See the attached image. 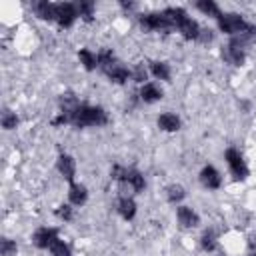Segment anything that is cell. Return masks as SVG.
<instances>
[{"mask_svg": "<svg viewBox=\"0 0 256 256\" xmlns=\"http://www.w3.org/2000/svg\"><path fill=\"white\" fill-rule=\"evenodd\" d=\"M78 18V10L76 4L72 2H56L54 6V20L62 26V28H70Z\"/></svg>", "mask_w": 256, "mask_h": 256, "instance_id": "obj_6", "label": "cell"}, {"mask_svg": "<svg viewBox=\"0 0 256 256\" xmlns=\"http://www.w3.org/2000/svg\"><path fill=\"white\" fill-rule=\"evenodd\" d=\"M0 122H2V128H4V130H14V128L18 126V116H16V112H12V110H4Z\"/></svg>", "mask_w": 256, "mask_h": 256, "instance_id": "obj_23", "label": "cell"}, {"mask_svg": "<svg viewBox=\"0 0 256 256\" xmlns=\"http://www.w3.org/2000/svg\"><path fill=\"white\" fill-rule=\"evenodd\" d=\"M54 6L56 2H48V0H40V2H32V10L40 20H54Z\"/></svg>", "mask_w": 256, "mask_h": 256, "instance_id": "obj_16", "label": "cell"}, {"mask_svg": "<svg viewBox=\"0 0 256 256\" xmlns=\"http://www.w3.org/2000/svg\"><path fill=\"white\" fill-rule=\"evenodd\" d=\"M116 210H118V214L124 220H132L136 216V202H134V198L130 194H122L118 198V208Z\"/></svg>", "mask_w": 256, "mask_h": 256, "instance_id": "obj_13", "label": "cell"}, {"mask_svg": "<svg viewBox=\"0 0 256 256\" xmlns=\"http://www.w3.org/2000/svg\"><path fill=\"white\" fill-rule=\"evenodd\" d=\"M146 76H148V70H146L142 64H138V66L134 68V72H132V78H134L136 82H144Z\"/></svg>", "mask_w": 256, "mask_h": 256, "instance_id": "obj_27", "label": "cell"}, {"mask_svg": "<svg viewBox=\"0 0 256 256\" xmlns=\"http://www.w3.org/2000/svg\"><path fill=\"white\" fill-rule=\"evenodd\" d=\"M156 122H158V128L164 130V132H176V130H180V126H182L180 118H178L174 112H164V114H160Z\"/></svg>", "mask_w": 256, "mask_h": 256, "instance_id": "obj_15", "label": "cell"}, {"mask_svg": "<svg viewBox=\"0 0 256 256\" xmlns=\"http://www.w3.org/2000/svg\"><path fill=\"white\" fill-rule=\"evenodd\" d=\"M216 20H218L220 32H224L228 36H240L250 28V24L236 12H222L220 18H216Z\"/></svg>", "mask_w": 256, "mask_h": 256, "instance_id": "obj_3", "label": "cell"}, {"mask_svg": "<svg viewBox=\"0 0 256 256\" xmlns=\"http://www.w3.org/2000/svg\"><path fill=\"white\" fill-rule=\"evenodd\" d=\"M58 228H52V226H40L34 234H32V244L40 250H50V246L60 238L58 236Z\"/></svg>", "mask_w": 256, "mask_h": 256, "instance_id": "obj_7", "label": "cell"}, {"mask_svg": "<svg viewBox=\"0 0 256 256\" xmlns=\"http://www.w3.org/2000/svg\"><path fill=\"white\" fill-rule=\"evenodd\" d=\"M76 10H78V18L90 22L94 18V12H96V4L92 0H80L76 4Z\"/></svg>", "mask_w": 256, "mask_h": 256, "instance_id": "obj_19", "label": "cell"}, {"mask_svg": "<svg viewBox=\"0 0 256 256\" xmlns=\"http://www.w3.org/2000/svg\"><path fill=\"white\" fill-rule=\"evenodd\" d=\"M196 8L202 12V14H206V16H214V18H220V6L214 2V0H200V2H196Z\"/></svg>", "mask_w": 256, "mask_h": 256, "instance_id": "obj_21", "label": "cell"}, {"mask_svg": "<svg viewBox=\"0 0 256 256\" xmlns=\"http://www.w3.org/2000/svg\"><path fill=\"white\" fill-rule=\"evenodd\" d=\"M110 178L120 182L122 188H128L132 192H142L146 188V180H144V174L136 168H128V166H120V164H114L112 170H110Z\"/></svg>", "mask_w": 256, "mask_h": 256, "instance_id": "obj_2", "label": "cell"}, {"mask_svg": "<svg viewBox=\"0 0 256 256\" xmlns=\"http://www.w3.org/2000/svg\"><path fill=\"white\" fill-rule=\"evenodd\" d=\"M56 170L60 172V176H62L68 184L76 182V180H74V176H76V160H74L70 154H60V156H58V160H56Z\"/></svg>", "mask_w": 256, "mask_h": 256, "instance_id": "obj_8", "label": "cell"}, {"mask_svg": "<svg viewBox=\"0 0 256 256\" xmlns=\"http://www.w3.org/2000/svg\"><path fill=\"white\" fill-rule=\"evenodd\" d=\"M54 214H56L60 220L70 222V220H72V216H74V208H72V204H60V206L54 210Z\"/></svg>", "mask_w": 256, "mask_h": 256, "instance_id": "obj_26", "label": "cell"}, {"mask_svg": "<svg viewBox=\"0 0 256 256\" xmlns=\"http://www.w3.org/2000/svg\"><path fill=\"white\" fill-rule=\"evenodd\" d=\"M68 118V124L76 128H86V126H104L108 124V114L102 106H92L86 102H78L72 110L64 112Z\"/></svg>", "mask_w": 256, "mask_h": 256, "instance_id": "obj_1", "label": "cell"}, {"mask_svg": "<svg viewBox=\"0 0 256 256\" xmlns=\"http://www.w3.org/2000/svg\"><path fill=\"white\" fill-rule=\"evenodd\" d=\"M104 74H106L112 82H116V84H124V82H128V78H132V70H130L128 66H124L120 60H118L116 64H112Z\"/></svg>", "mask_w": 256, "mask_h": 256, "instance_id": "obj_11", "label": "cell"}, {"mask_svg": "<svg viewBox=\"0 0 256 256\" xmlns=\"http://www.w3.org/2000/svg\"><path fill=\"white\" fill-rule=\"evenodd\" d=\"M176 220L182 228H196L200 224V216L190 206H176Z\"/></svg>", "mask_w": 256, "mask_h": 256, "instance_id": "obj_10", "label": "cell"}, {"mask_svg": "<svg viewBox=\"0 0 256 256\" xmlns=\"http://www.w3.org/2000/svg\"><path fill=\"white\" fill-rule=\"evenodd\" d=\"M150 74L156 78V80H164L168 82L170 76H172V70H170V64L168 62H150Z\"/></svg>", "mask_w": 256, "mask_h": 256, "instance_id": "obj_18", "label": "cell"}, {"mask_svg": "<svg viewBox=\"0 0 256 256\" xmlns=\"http://www.w3.org/2000/svg\"><path fill=\"white\" fill-rule=\"evenodd\" d=\"M68 200L72 206H82L86 200H88V190L84 184L80 182H72L70 188H68Z\"/></svg>", "mask_w": 256, "mask_h": 256, "instance_id": "obj_14", "label": "cell"}, {"mask_svg": "<svg viewBox=\"0 0 256 256\" xmlns=\"http://www.w3.org/2000/svg\"><path fill=\"white\" fill-rule=\"evenodd\" d=\"M16 250H18L16 240H10V238H2L0 240V254L2 256H14Z\"/></svg>", "mask_w": 256, "mask_h": 256, "instance_id": "obj_25", "label": "cell"}, {"mask_svg": "<svg viewBox=\"0 0 256 256\" xmlns=\"http://www.w3.org/2000/svg\"><path fill=\"white\" fill-rule=\"evenodd\" d=\"M78 60H80L82 68L88 70V72H92V70L98 68V54H94V52L88 50V48H80V50H78Z\"/></svg>", "mask_w": 256, "mask_h": 256, "instance_id": "obj_17", "label": "cell"}, {"mask_svg": "<svg viewBox=\"0 0 256 256\" xmlns=\"http://www.w3.org/2000/svg\"><path fill=\"white\" fill-rule=\"evenodd\" d=\"M200 246H202V250H206V252H212V250L216 248V234H214V230H204V232H202V236H200Z\"/></svg>", "mask_w": 256, "mask_h": 256, "instance_id": "obj_22", "label": "cell"}, {"mask_svg": "<svg viewBox=\"0 0 256 256\" xmlns=\"http://www.w3.org/2000/svg\"><path fill=\"white\" fill-rule=\"evenodd\" d=\"M140 26L148 32H166V30H172V22L170 18L166 16V12H148V14H142L140 16Z\"/></svg>", "mask_w": 256, "mask_h": 256, "instance_id": "obj_4", "label": "cell"}, {"mask_svg": "<svg viewBox=\"0 0 256 256\" xmlns=\"http://www.w3.org/2000/svg\"><path fill=\"white\" fill-rule=\"evenodd\" d=\"M162 98V88L156 82H144L140 88V100L146 104H154Z\"/></svg>", "mask_w": 256, "mask_h": 256, "instance_id": "obj_12", "label": "cell"}, {"mask_svg": "<svg viewBox=\"0 0 256 256\" xmlns=\"http://www.w3.org/2000/svg\"><path fill=\"white\" fill-rule=\"evenodd\" d=\"M186 198V190L180 186V184H170L168 188H166V200L170 202V204H178L180 206V202Z\"/></svg>", "mask_w": 256, "mask_h": 256, "instance_id": "obj_20", "label": "cell"}, {"mask_svg": "<svg viewBox=\"0 0 256 256\" xmlns=\"http://www.w3.org/2000/svg\"><path fill=\"white\" fill-rule=\"evenodd\" d=\"M224 160H226V164H228V170H230V174L234 176V180H246L248 178V166H246V160H244V156L236 150V148H228L226 152H224Z\"/></svg>", "mask_w": 256, "mask_h": 256, "instance_id": "obj_5", "label": "cell"}, {"mask_svg": "<svg viewBox=\"0 0 256 256\" xmlns=\"http://www.w3.org/2000/svg\"><path fill=\"white\" fill-rule=\"evenodd\" d=\"M200 184L204 188H208V190H218L222 186V174L214 166L208 164V166H204L200 170Z\"/></svg>", "mask_w": 256, "mask_h": 256, "instance_id": "obj_9", "label": "cell"}, {"mask_svg": "<svg viewBox=\"0 0 256 256\" xmlns=\"http://www.w3.org/2000/svg\"><path fill=\"white\" fill-rule=\"evenodd\" d=\"M50 254L52 256H72V250H70V246L64 242V240H56L52 246H50Z\"/></svg>", "mask_w": 256, "mask_h": 256, "instance_id": "obj_24", "label": "cell"}]
</instances>
